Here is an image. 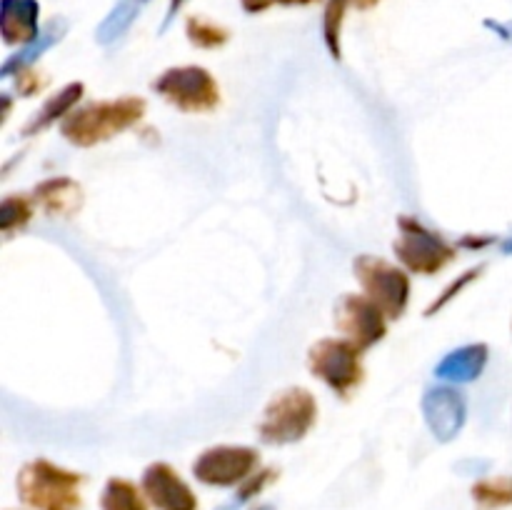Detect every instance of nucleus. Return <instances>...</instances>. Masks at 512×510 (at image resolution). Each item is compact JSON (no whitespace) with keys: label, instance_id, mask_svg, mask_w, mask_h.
Listing matches in <instances>:
<instances>
[{"label":"nucleus","instance_id":"1","mask_svg":"<svg viewBox=\"0 0 512 510\" xmlns=\"http://www.w3.org/2000/svg\"><path fill=\"white\" fill-rule=\"evenodd\" d=\"M145 115V100L135 95L115 100H98L83 108H75L68 118L60 123V133L68 143L78 148H93V145L105 143L115 138L123 130L133 128Z\"/></svg>","mask_w":512,"mask_h":510},{"label":"nucleus","instance_id":"2","mask_svg":"<svg viewBox=\"0 0 512 510\" xmlns=\"http://www.w3.org/2000/svg\"><path fill=\"white\" fill-rule=\"evenodd\" d=\"M83 483L85 475L38 458L20 468L15 485H18L20 503L33 510H80Z\"/></svg>","mask_w":512,"mask_h":510},{"label":"nucleus","instance_id":"3","mask_svg":"<svg viewBox=\"0 0 512 510\" xmlns=\"http://www.w3.org/2000/svg\"><path fill=\"white\" fill-rule=\"evenodd\" d=\"M318 420V403L305 388H285L265 405L258 438L268 445H290L303 440Z\"/></svg>","mask_w":512,"mask_h":510},{"label":"nucleus","instance_id":"4","mask_svg":"<svg viewBox=\"0 0 512 510\" xmlns=\"http://www.w3.org/2000/svg\"><path fill=\"white\" fill-rule=\"evenodd\" d=\"M310 373L323 380L338 398H350L353 390L363 383V350L350 340L323 338L310 348Z\"/></svg>","mask_w":512,"mask_h":510},{"label":"nucleus","instance_id":"5","mask_svg":"<svg viewBox=\"0 0 512 510\" xmlns=\"http://www.w3.org/2000/svg\"><path fill=\"white\" fill-rule=\"evenodd\" d=\"M153 90L183 113H210L220 105V88L200 65L170 68L153 80Z\"/></svg>","mask_w":512,"mask_h":510},{"label":"nucleus","instance_id":"6","mask_svg":"<svg viewBox=\"0 0 512 510\" xmlns=\"http://www.w3.org/2000/svg\"><path fill=\"white\" fill-rule=\"evenodd\" d=\"M353 268L363 295H368L388 315V320L400 318L405 313L410 300V280L405 270L395 268L388 260L375 258V255H360L355 258Z\"/></svg>","mask_w":512,"mask_h":510},{"label":"nucleus","instance_id":"7","mask_svg":"<svg viewBox=\"0 0 512 510\" xmlns=\"http://www.w3.org/2000/svg\"><path fill=\"white\" fill-rule=\"evenodd\" d=\"M398 225L400 235L393 245L395 255L413 273L433 275L455 258L453 245L445 243L440 233H433L415 218H400Z\"/></svg>","mask_w":512,"mask_h":510},{"label":"nucleus","instance_id":"8","mask_svg":"<svg viewBox=\"0 0 512 510\" xmlns=\"http://www.w3.org/2000/svg\"><path fill=\"white\" fill-rule=\"evenodd\" d=\"M260 453L248 445H215L200 453L193 463V475L210 488H233L245 483L258 470Z\"/></svg>","mask_w":512,"mask_h":510},{"label":"nucleus","instance_id":"9","mask_svg":"<svg viewBox=\"0 0 512 510\" xmlns=\"http://www.w3.org/2000/svg\"><path fill=\"white\" fill-rule=\"evenodd\" d=\"M335 328L360 350L373 348L388 333V315L368 295L348 293L335 305Z\"/></svg>","mask_w":512,"mask_h":510},{"label":"nucleus","instance_id":"10","mask_svg":"<svg viewBox=\"0 0 512 510\" xmlns=\"http://www.w3.org/2000/svg\"><path fill=\"white\" fill-rule=\"evenodd\" d=\"M143 493L155 510H198L193 488L168 463H153L143 473Z\"/></svg>","mask_w":512,"mask_h":510},{"label":"nucleus","instance_id":"11","mask_svg":"<svg viewBox=\"0 0 512 510\" xmlns=\"http://www.w3.org/2000/svg\"><path fill=\"white\" fill-rule=\"evenodd\" d=\"M40 5L35 0H3L0 3V30L8 45H30L40 38Z\"/></svg>","mask_w":512,"mask_h":510},{"label":"nucleus","instance_id":"12","mask_svg":"<svg viewBox=\"0 0 512 510\" xmlns=\"http://www.w3.org/2000/svg\"><path fill=\"white\" fill-rule=\"evenodd\" d=\"M33 203L53 218H70L83 208V188L73 178H50L35 185Z\"/></svg>","mask_w":512,"mask_h":510},{"label":"nucleus","instance_id":"13","mask_svg":"<svg viewBox=\"0 0 512 510\" xmlns=\"http://www.w3.org/2000/svg\"><path fill=\"white\" fill-rule=\"evenodd\" d=\"M83 90H85L83 83H70L68 88H63L58 95H53V98H50L48 103H45L43 108L35 113V118L25 125V135H35L38 130L50 128L55 120H60V123H63V120L75 110V103L80 100Z\"/></svg>","mask_w":512,"mask_h":510},{"label":"nucleus","instance_id":"14","mask_svg":"<svg viewBox=\"0 0 512 510\" xmlns=\"http://www.w3.org/2000/svg\"><path fill=\"white\" fill-rule=\"evenodd\" d=\"M143 488L125 478H110L100 495V510H148Z\"/></svg>","mask_w":512,"mask_h":510},{"label":"nucleus","instance_id":"15","mask_svg":"<svg viewBox=\"0 0 512 510\" xmlns=\"http://www.w3.org/2000/svg\"><path fill=\"white\" fill-rule=\"evenodd\" d=\"M485 360H488V348L485 345H470V348L450 355L443 365H438V375L453 380H473L483 373Z\"/></svg>","mask_w":512,"mask_h":510},{"label":"nucleus","instance_id":"16","mask_svg":"<svg viewBox=\"0 0 512 510\" xmlns=\"http://www.w3.org/2000/svg\"><path fill=\"white\" fill-rule=\"evenodd\" d=\"M378 3L380 0H328V5H325V18H323V33L333 58H340V30H343V20H345V13H348V8L370 10Z\"/></svg>","mask_w":512,"mask_h":510},{"label":"nucleus","instance_id":"17","mask_svg":"<svg viewBox=\"0 0 512 510\" xmlns=\"http://www.w3.org/2000/svg\"><path fill=\"white\" fill-rule=\"evenodd\" d=\"M430 400L438 403V413H443V420L438 425V438H453L458 433V428L463 425V415H465V405L463 398H460L455 390L450 388H440V390H430Z\"/></svg>","mask_w":512,"mask_h":510},{"label":"nucleus","instance_id":"18","mask_svg":"<svg viewBox=\"0 0 512 510\" xmlns=\"http://www.w3.org/2000/svg\"><path fill=\"white\" fill-rule=\"evenodd\" d=\"M185 33H188V40L195 45V48L213 50L220 48V45L228 43L230 33L223 28V25L213 23L208 18H198V15H190L185 20Z\"/></svg>","mask_w":512,"mask_h":510},{"label":"nucleus","instance_id":"19","mask_svg":"<svg viewBox=\"0 0 512 510\" xmlns=\"http://www.w3.org/2000/svg\"><path fill=\"white\" fill-rule=\"evenodd\" d=\"M145 3H148V0H118L113 13H110L108 18L103 20V25L98 28V38L103 40V43H108V40L123 35L125 30L130 28V23L135 20V15L145 8Z\"/></svg>","mask_w":512,"mask_h":510},{"label":"nucleus","instance_id":"20","mask_svg":"<svg viewBox=\"0 0 512 510\" xmlns=\"http://www.w3.org/2000/svg\"><path fill=\"white\" fill-rule=\"evenodd\" d=\"M475 503L485 508H505L512 505V478H485L473 485Z\"/></svg>","mask_w":512,"mask_h":510},{"label":"nucleus","instance_id":"21","mask_svg":"<svg viewBox=\"0 0 512 510\" xmlns=\"http://www.w3.org/2000/svg\"><path fill=\"white\" fill-rule=\"evenodd\" d=\"M33 198L25 195H8L0 208V223H3V233L10 235L13 230L23 228L30 218H33Z\"/></svg>","mask_w":512,"mask_h":510},{"label":"nucleus","instance_id":"22","mask_svg":"<svg viewBox=\"0 0 512 510\" xmlns=\"http://www.w3.org/2000/svg\"><path fill=\"white\" fill-rule=\"evenodd\" d=\"M275 478H278V470L275 468H258L248 480H245V483L238 485V493H235V498L220 510H238L240 505H245L248 500H253L255 495L263 493V490L268 488Z\"/></svg>","mask_w":512,"mask_h":510},{"label":"nucleus","instance_id":"23","mask_svg":"<svg viewBox=\"0 0 512 510\" xmlns=\"http://www.w3.org/2000/svg\"><path fill=\"white\" fill-rule=\"evenodd\" d=\"M20 78H18V90L25 95V98H30V95H35L38 90L45 88V78H40L35 70H20Z\"/></svg>","mask_w":512,"mask_h":510},{"label":"nucleus","instance_id":"24","mask_svg":"<svg viewBox=\"0 0 512 510\" xmlns=\"http://www.w3.org/2000/svg\"><path fill=\"white\" fill-rule=\"evenodd\" d=\"M478 273H480V268H475V270H470V273H465L463 278H460V280H455V283L450 285L448 290H445V293H443V298H438V300H435L433 305H430V308H428V315H430V313H435V310H438V308H443V305L448 303L450 298H455V293H460V290H463L465 285H468L470 280H473L475 275H478Z\"/></svg>","mask_w":512,"mask_h":510},{"label":"nucleus","instance_id":"25","mask_svg":"<svg viewBox=\"0 0 512 510\" xmlns=\"http://www.w3.org/2000/svg\"><path fill=\"white\" fill-rule=\"evenodd\" d=\"M240 3H243L245 13H263V10H268L278 0H240Z\"/></svg>","mask_w":512,"mask_h":510},{"label":"nucleus","instance_id":"26","mask_svg":"<svg viewBox=\"0 0 512 510\" xmlns=\"http://www.w3.org/2000/svg\"><path fill=\"white\" fill-rule=\"evenodd\" d=\"M183 5H185V0H170V8H168V23H170V20L175 18V15H178V10L183 8Z\"/></svg>","mask_w":512,"mask_h":510},{"label":"nucleus","instance_id":"27","mask_svg":"<svg viewBox=\"0 0 512 510\" xmlns=\"http://www.w3.org/2000/svg\"><path fill=\"white\" fill-rule=\"evenodd\" d=\"M318 3V0H278V5H310Z\"/></svg>","mask_w":512,"mask_h":510},{"label":"nucleus","instance_id":"28","mask_svg":"<svg viewBox=\"0 0 512 510\" xmlns=\"http://www.w3.org/2000/svg\"><path fill=\"white\" fill-rule=\"evenodd\" d=\"M253 510H275L273 505H258V508H253Z\"/></svg>","mask_w":512,"mask_h":510},{"label":"nucleus","instance_id":"29","mask_svg":"<svg viewBox=\"0 0 512 510\" xmlns=\"http://www.w3.org/2000/svg\"><path fill=\"white\" fill-rule=\"evenodd\" d=\"M505 248H508V250H512V240H510V243H508V245H505Z\"/></svg>","mask_w":512,"mask_h":510}]
</instances>
